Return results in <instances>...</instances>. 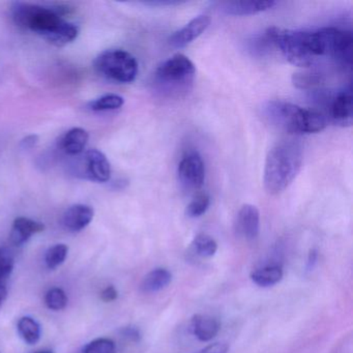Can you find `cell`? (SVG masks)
<instances>
[{"instance_id": "1", "label": "cell", "mask_w": 353, "mask_h": 353, "mask_svg": "<svg viewBox=\"0 0 353 353\" xmlns=\"http://www.w3.org/2000/svg\"><path fill=\"white\" fill-rule=\"evenodd\" d=\"M265 37L289 63L301 68L313 67L324 57L336 61L344 44V32L336 28L315 32L270 28Z\"/></svg>"}, {"instance_id": "2", "label": "cell", "mask_w": 353, "mask_h": 353, "mask_svg": "<svg viewBox=\"0 0 353 353\" xmlns=\"http://www.w3.org/2000/svg\"><path fill=\"white\" fill-rule=\"evenodd\" d=\"M63 8L45 7L30 3H14L11 14L16 26L38 34L50 44L63 47L74 42L79 34L75 24L63 19Z\"/></svg>"}, {"instance_id": "3", "label": "cell", "mask_w": 353, "mask_h": 353, "mask_svg": "<svg viewBox=\"0 0 353 353\" xmlns=\"http://www.w3.org/2000/svg\"><path fill=\"white\" fill-rule=\"evenodd\" d=\"M303 146L295 140H283L266 156L263 183L270 195H279L291 185L301 171Z\"/></svg>"}, {"instance_id": "4", "label": "cell", "mask_w": 353, "mask_h": 353, "mask_svg": "<svg viewBox=\"0 0 353 353\" xmlns=\"http://www.w3.org/2000/svg\"><path fill=\"white\" fill-rule=\"evenodd\" d=\"M266 121L290 134L319 133L327 123L324 115L314 109L303 108L284 101H270L262 108Z\"/></svg>"}, {"instance_id": "5", "label": "cell", "mask_w": 353, "mask_h": 353, "mask_svg": "<svg viewBox=\"0 0 353 353\" xmlns=\"http://www.w3.org/2000/svg\"><path fill=\"white\" fill-rule=\"evenodd\" d=\"M196 68L189 57L176 54L159 65L154 81L163 92L181 94L187 92L195 78Z\"/></svg>"}, {"instance_id": "6", "label": "cell", "mask_w": 353, "mask_h": 353, "mask_svg": "<svg viewBox=\"0 0 353 353\" xmlns=\"http://www.w3.org/2000/svg\"><path fill=\"white\" fill-rule=\"evenodd\" d=\"M94 65L100 75L119 83H131L138 75L135 57L121 49L104 51L97 57Z\"/></svg>"}, {"instance_id": "7", "label": "cell", "mask_w": 353, "mask_h": 353, "mask_svg": "<svg viewBox=\"0 0 353 353\" xmlns=\"http://www.w3.org/2000/svg\"><path fill=\"white\" fill-rule=\"evenodd\" d=\"M179 177L181 185L196 191L202 187L205 179V166L197 152H187L179 164Z\"/></svg>"}, {"instance_id": "8", "label": "cell", "mask_w": 353, "mask_h": 353, "mask_svg": "<svg viewBox=\"0 0 353 353\" xmlns=\"http://www.w3.org/2000/svg\"><path fill=\"white\" fill-rule=\"evenodd\" d=\"M83 176L97 183H107L111 177V166L107 157L98 150H90L83 157Z\"/></svg>"}, {"instance_id": "9", "label": "cell", "mask_w": 353, "mask_h": 353, "mask_svg": "<svg viewBox=\"0 0 353 353\" xmlns=\"http://www.w3.org/2000/svg\"><path fill=\"white\" fill-rule=\"evenodd\" d=\"M330 121L339 127L352 125L353 98L351 88L338 92L332 99L330 107Z\"/></svg>"}, {"instance_id": "10", "label": "cell", "mask_w": 353, "mask_h": 353, "mask_svg": "<svg viewBox=\"0 0 353 353\" xmlns=\"http://www.w3.org/2000/svg\"><path fill=\"white\" fill-rule=\"evenodd\" d=\"M210 24V18L208 16H197L169 38V45L174 48H183L188 46L196 39L199 38L208 30Z\"/></svg>"}, {"instance_id": "11", "label": "cell", "mask_w": 353, "mask_h": 353, "mask_svg": "<svg viewBox=\"0 0 353 353\" xmlns=\"http://www.w3.org/2000/svg\"><path fill=\"white\" fill-rule=\"evenodd\" d=\"M236 231L248 241L257 239L260 232V212L255 205L241 206L237 214Z\"/></svg>"}, {"instance_id": "12", "label": "cell", "mask_w": 353, "mask_h": 353, "mask_svg": "<svg viewBox=\"0 0 353 353\" xmlns=\"http://www.w3.org/2000/svg\"><path fill=\"white\" fill-rule=\"evenodd\" d=\"M94 216V208L85 204H75L65 210L63 225L68 231L79 232L90 224Z\"/></svg>"}, {"instance_id": "13", "label": "cell", "mask_w": 353, "mask_h": 353, "mask_svg": "<svg viewBox=\"0 0 353 353\" xmlns=\"http://www.w3.org/2000/svg\"><path fill=\"white\" fill-rule=\"evenodd\" d=\"M276 6L272 0H245L223 3L222 11L230 16H251L268 11Z\"/></svg>"}, {"instance_id": "14", "label": "cell", "mask_w": 353, "mask_h": 353, "mask_svg": "<svg viewBox=\"0 0 353 353\" xmlns=\"http://www.w3.org/2000/svg\"><path fill=\"white\" fill-rule=\"evenodd\" d=\"M44 230L45 225L43 223L26 218V216H19L14 221L10 237L14 245L20 247L28 243L32 235L38 234Z\"/></svg>"}, {"instance_id": "15", "label": "cell", "mask_w": 353, "mask_h": 353, "mask_svg": "<svg viewBox=\"0 0 353 353\" xmlns=\"http://www.w3.org/2000/svg\"><path fill=\"white\" fill-rule=\"evenodd\" d=\"M220 328L219 320L206 314H196L191 320L192 332L201 342L212 340Z\"/></svg>"}, {"instance_id": "16", "label": "cell", "mask_w": 353, "mask_h": 353, "mask_svg": "<svg viewBox=\"0 0 353 353\" xmlns=\"http://www.w3.org/2000/svg\"><path fill=\"white\" fill-rule=\"evenodd\" d=\"M88 138L90 136L85 130L82 128H74L61 137L59 148L68 156H79L85 150Z\"/></svg>"}, {"instance_id": "17", "label": "cell", "mask_w": 353, "mask_h": 353, "mask_svg": "<svg viewBox=\"0 0 353 353\" xmlns=\"http://www.w3.org/2000/svg\"><path fill=\"white\" fill-rule=\"evenodd\" d=\"M172 281V274L166 268H154L142 280L140 288L144 293H157L166 288Z\"/></svg>"}, {"instance_id": "18", "label": "cell", "mask_w": 353, "mask_h": 353, "mask_svg": "<svg viewBox=\"0 0 353 353\" xmlns=\"http://www.w3.org/2000/svg\"><path fill=\"white\" fill-rule=\"evenodd\" d=\"M283 278V270L279 264H268L251 274V279L257 286L262 288L274 286Z\"/></svg>"}, {"instance_id": "19", "label": "cell", "mask_w": 353, "mask_h": 353, "mask_svg": "<svg viewBox=\"0 0 353 353\" xmlns=\"http://www.w3.org/2000/svg\"><path fill=\"white\" fill-rule=\"evenodd\" d=\"M18 332L24 342L30 345L37 344L41 339V326L39 322L30 316L20 318L17 324Z\"/></svg>"}, {"instance_id": "20", "label": "cell", "mask_w": 353, "mask_h": 353, "mask_svg": "<svg viewBox=\"0 0 353 353\" xmlns=\"http://www.w3.org/2000/svg\"><path fill=\"white\" fill-rule=\"evenodd\" d=\"M125 104L123 97L119 94H105L101 98L96 99L88 104V109L94 112H104V111L117 110Z\"/></svg>"}, {"instance_id": "21", "label": "cell", "mask_w": 353, "mask_h": 353, "mask_svg": "<svg viewBox=\"0 0 353 353\" xmlns=\"http://www.w3.org/2000/svg\"><path fill=\"white\" fill-rule=\"evenodd\" d=\"M192 245H193L194 251L200 257H212L218 251V243H216V241L210 235L203 234V233L198 234L194 239Z\"/></svg>"}, {"instance_id": "22", "label": "cell", "mask_w": 353, "mask_h": 353, "mask_svg": "<svg viewBox=\"0 0 353 353\" xmlns=\"http://www.w3.org/2000/svg\"><path fill=\"white\" fill-rule=\"evenodd\" d=\"M68 253H69V248L63 243L53 245L45 255V263L49 270H55V268L61 266V264L67 259Z\"/></svg>"}, {"instance_id": "23", "label": "cell", "mask_w": 353, "mask_h": 353, "mask_svg": "<svg viewBox=\"0 0 353 353\" xmlns=\"http://www.w3.org/2000/svg\"><path fill=\"white\" fill-rule=\"evenodd\" d=\"M210 205V197L205 192L198 193L187 206V216L189 218H199L208 212Z\"/></svg>"}, {"instance_id": "24", "label": "cell", "mask_w": 353, "mask_h": 353, "mask_svg": "<svg viewBox=\"0 0 353 353\" xmlns=\"http://www.w3.org/2000/svg\"><path fill=\"white\" fill-rule=\"evenodd\" d=\"M15 265V258L11 250L0 247V285L6 286V283L11 276Z\"/></svg>"}, {"instance_id": "25", "label": "cell", "mask_w": 353, "mask_h": 353, "mask_svg": "<svg viewBox=\"0 0 353 353\" xmlns=\"http://www.w3.org/2000/svg\"><path fill=\"white\" fill-rule=\"evenodd\" d=\"M324 77L322 74L314 73H297L293 76V84L301 90H309V88H317L323 84Z\"/></svg>"}, {"instance_id": "26", "label": "cell", "mask_w": 353, "mask_h": 353, "mask_svg": "<svg viewBox=\"0 0 353 353\" xmlns=\"http://www.w3.org/2000/svg\"><path fill=\"white\" fill-rule=\"evenodd\" d=\"M45 303L47 307L53 311H61L68 305V297L65 291L61 288H52L46 293Z\"/></svg>"}, {"instance_id": "27", "label": "cell", "mask_w": 353, "mask_h": 353, "mask_svg": "<svg viewBox=\"0 0 353 353\" xmlns=\"http://www.w3.org/2000/svg\"><path fill=\"white\" fill-rule=\"evenodd\" d=\"M83 353H115V344L110 339H96L86 345Z\"/></svg>"}, {"instance_id": "28", "label": "cell", "mask_w": 353, "mask_h": 353, "mask_svg": "<svg viewBox=\"0 0 353 353\" xmlns=\"http://www.w3.org/2000/svg\"><path fill=\"white\" fill-rule=\"evenodd\" d=\"M229 346L227 343L218 342L214 344L208 345L205 348L197 351L195 353H228Z\"/></svg>"}, {"instance_id": "29", "label": "cell", "mask_w": 353, "mask_h": 353, "mask_svg": "<svg viewBox=\"0 0 353 353\" xmlns=\"http://www.w3.org/2000/svg\"><path fill=\"white\" fill-rule=\"evenodd\" d=\"M119 297V291L117 290L114 286L110 285V286L106 287L104 290L101 293V299L105 303H110V301H114L115 299Z\"/></svg>"}, {"instance_id": "30", "label": "cell", "mask_w": 353, "mask_h": 353, "mask_svg": "<svg viewBox=\"0 0 353 353\" xmlns=\"http://www.w3.org/2000/svg\"><path fill=\"white\" fill-rule=\"evenodd\" d=\"M39 140H40V138H39L38 135H34V134L26 136V137L23 138L21 142H20V148L23 150H32V148L39 143Z\"/></svg>"}, {"instance_id": "31", "label": "cell", "mask_w": 353, "mask_h": 353, "mask_svg": "<svg viewBox=\"0 0 353 353\" xmlns=\"http://www.w3.org/2000/svg\"><path fill=\"white\" fill-rule=\"evenodd\" d=\"M123 334L125 336V338L129 339V340L134 341V342H139L140 339H141V334H140V330H138L135 326H128V327H125L123 330Z\"/></svg>"}, {"instance_id": "32", "label": "cell", "mask_w": 353, "mask_h": 353, "mask_svg": "<svg viewBox=\"0 0 353 353\" xmlns=\"http://www.w3.org/2000/svg\"><path fill=\"white\" fill-rule=\"evenodd\" d=\"M318 261V252L316 250H311L309 253V256H307V270H312L314 268H315L316 264H317Z\"/></svg>"}, {"instance_id": "33", "label": "cell", "mask_w": 353, "mask_h": 353, "mask_svg": "<svg viewBox=\"0 0 353 353\" xmlns=\"http://www.w3.org/2000/svg\"><path fill=\"white\" fill-rule=\"evenodd\" d=\"M8 295V289L6 288V286H0V307L3 305L5 299H7Z\"/></svg>"}, {"instance_id": "34", "label": "cell", "mask_w": 353, "mask_h": 353, "mask_svg": "<svg viewBox=\"0 0 353 353\" xmlns=\"http://www.w3.org/2000/svg\"><path fill=\"white\" fill-rule=\"evenodd\" d=\"M36 353H53L52 351L49 350H43V351H38V352Z\"/></svg>"}]
</instances>
